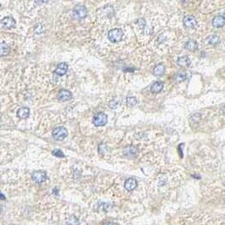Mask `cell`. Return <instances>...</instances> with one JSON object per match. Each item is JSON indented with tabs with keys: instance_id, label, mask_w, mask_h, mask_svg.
I'll list each match as a JSON object with an SVG mask.
<instances>
[{
	"instance_id": "obj_1",
	"label": "cell",
	"mask_w": 225,
	"mask_h": 225,
	"mask_svg": "<svg viewBox=\"0 0 225 225\" xmlns=\"http://www.w3.org/2000/svg\"><path fill=\"white\" fill-rule=\"evenodd\" d=\"M123 36L124 32L120 28L112 29L111 31H109V34H108L109 39L112 42H120L123 38Z\"/></svg>"
},
{
	"instance_id": "obj_2",
	"label": "cell",
	"mask_w": 225,
	"mask_h": 225,
	"mask_svg": "<svg viewBox=\"0 0 225 225\" xmlns=\"http://www.w3.org/2000/svg\"><path fill=\"white\" fill-rule=\"evenodd\" d=\"M87 15V10L86 8L83 5H77L74 8L73 10V17L75 20H83L84 18L86 17Z\"/></svg>"
},
{
	"instance_id": "obj_3",
	"label": "cell",
	"mask_w": 225,
	"mask_h": 225,
	"mask_svg": "<svg viewBox=\"0 0 225 225\" xmlns=\"http://www.w3.org/2000/svg\"><path fill=\"white\" fill-rule=\"evenodd\" d=\"M68 135V131L64 127H57L53 130V136L56 141H63Z\"/></svg>"
},
{
	"instance_id": "obj_4",
	"label": "cell",
	"mask_w": 225,
	"mask_h": 225,
	"mask_svg": "<svg viewBox=\"0 0 225 225\" xmlns=\"http://www.w3.org/2000/svg\"><path fill=\"white\" fill-rule=\"evenodd\" d=\"M108 121V117L104 112H98L97 113L95 116L93 117L92 122L95 124L96 126H103L105 125Z\"/></svg>"
},
{
	"instance_id": "obj_5",
	"label": "cell",
	"mask_w": 225,
	"mask_h": 225,
	"mask_svg": "<svg viewBox=\"0 0 225 225\" xmlns=\"http://www.w3.org/2000/svg\"><path fill=\"white\" fill-rule=\"evenodd\" d=\"M32 179L35 181L36 183L41 184L44 182L47 179V174L44 171L42 170H38V171H35L32 174Z\"/></svg>"
},
{
	"instance_id": "obj_6",
	"label": "cell",
	"mask_w": 225,
	"mask_h": 225,
	"mask_svg": "<svg viewBox=\"0 0 225 225\" xmlns=\"http://www.w3.org/2000/svg\"><path fill=\"white\" fill-rule=\"evenodd\" d=\"M183 22L185 26L189 29L195 28L197 24L196 18L192 16V15H186L185 17L184 18Z\"/></svg>"
},
{
	"instance_id": "obj_7",
	"label": "cell",
	"mask_w": 225,
	"mask_h": 225,
	"mask_svg": "<svg viewBox=\"0 0 225 225\" xmlns=\"http://www.w3.org/2000/svg\"><path fill=\"white\" fill-rule=\"evenodd\" d=\"M1 23L4 26V28H8V29H11L15 26V21L13 17H10V16H8V17H4L2 21H1Z\"/></svg>"
},
{
	"instance_id": "obj_8",
	"label": "cell",
	"mask_w": 225,
	"mask_h": 225,
	"mask_svg": "<svg viewBox=\"0 0 225 225\" xmlns=\"http://www.w3.org/2000/svg\"><path fill=\"white\" fill-rule=\"evenodd\" d=\"M72 98V94L70 91L68 90H62L60 91L59 95H58V99L61 102H67L70 101Z\"/></svg>"
},
{
	"instance_id": "obj_9",
	"label": "cell",
	"mask_w": 225,
	"mask_h": 225,
	"mask_svg": "<svg viewBox=\"0 0 225 225\" xmlns=\"http://www.w3.org/2000/svg\"><path fill=\"white\" fill-rule=\"evenodd\" d=\"M67 71H68V65L65 63H60L57 65L54 73L59 76H62L63 74H66Z\"/></svg>"
},
{
	"instance_id": "obj_10",
	"label": "cell",
	"mask_w": 225,
	"mask_h": 225,
	"mask_svg": "<svg viewBox=\"0 0 225 225\" xmlns=\"http://www.w3.org/2000/svg\"><path fill=\"white\" fill-rule=\"evenodd\" d=\"M137 186V181L136 179L134 178H130L125 181L124 183V188L126 189L128 191H131L134 189H135V187Z\"/></svg>"
},
{
	"instance_id": "obj_11",
	"label": "cell",
	"mask_w": 225,
	"mask_h": 225,
	"mask_svg": "<svg viewBox=\"0 0 225 225\" xmlns=\"http://www.w3.org/2000/svg\"><path fill=\"white\" fill-rule=\"evenodd\" d=\"M224 25V15L221 14V15H218L214 17L212 20V25L216 27V28H220Z\"/></svg>"
},
{
	"instance_id": "obj_12",
	"label": "cell",
	"mask_w": 225,
	"mask_h": 225,
	"mask_svg": "<svg viewBox=\"0 0 225 225\" xmlns=\"http://www.w3.org/2000/svg\"><path fill=\"white\" fill-rule=\"evenodd\" d=\"M29 114H30V109L28 108H26V107H22L21 109H18L17 111V115L19 118H21V119H26V118H28Z\"/></svg>"
},
{
	"instance_id": "obj_13",
	"label": "cell",
	"mask_w": 225,
	"mask_h": 225,
	"mask_svg": "<svg viewBox=\"0 0 225 225\" xmlns=\"http://www.w3.org/2000/svg\"><path fill=\"white\" fill-rule=\"evenodd\" d=\"M177 63L180 67L186 68V67H189L190 65V59L186 56L179 57L178 60H177Z\"/></svg>"
},
{
	"instance_id": "obj_14",
	"label": "cell",
	"mask_w": 225,
	"mask_h": 225,
	"mask_svg": "<svg viewBox=\"0 0 225 225\" xmlns=\"http://www.w3.org/2000/svg\"><path fill=\"white\" fill-rule=\"evenodd\" d=\"M162 88H163V83L162 81H156L151 85V91L153 93H158L162 91Z\"/></svg>"
},
{
	"instance_id": "obj_15",
	"label": "cell",
	"mask_w": 225,
	"mask_h": 225,
	"mask_svg": "<svg viewBox=\"0 0 225 225\" xmlns=\"http://www.w3.org/2000/svg\"><path fill=\"white\" fill-rule=\"evenodd\" d=\"M10 53V47L5 42H0V56H6Z\"/></svg>"
},
{
	"instance_id": "obj_16",
	"label": "cell",
	"mask_w": 225,
	"mask_h": 225,
	"mask_svg": "<svg viewBox=\"0 0 225 225\" xmlns=\"http://www.w3.org/2000/svg\"><path fill=\"white\" fill-rule=\"evenodd\" d=\"M153 74L156 75V76H160V75H162L165 72V66L163 64H158L157 66H155V68L153 69Z\"/></svg>"
},
{
	"instance_id": "obj_17",
	"label": "cell",
	"mask_w": 225,
	"mask_h": 225,
	"mask_svg": "<svg viewBox=\"0 0 225 225\" xmlns=\"http://www.w3.org/2000/svg\"><path fill=\"white\" fill-rule=\"evenodd\" d=\"M197 43L194 40H189L188 42L185 44V48L189 51H196L197 49Z\"/></svg>"
},
{
	"instance_id": "obj_18",
	"label": "cell",
	"mask_w": 225,
	"mask_h": 225,
	"mask_svg": "<svg viewBox=\"0 0 225 225\" xmlns=\"http://www.w3.org/2000/svg\"><path fill=\"white\" fill-rule=\"evenodd\" d=\"M138 149L134 146H129L124 149V154L127 156H135L137 153Z\"/></svg>"
},
{
	"instance_id": "obj_19",
	"label": "cell",
	"mask_w": 225,
	"mask_h": 225,
	"mask_svg": "<svg viewBox=\"0 0 225 225\" xmlns=\"http://www.w3.org/2000/svg\"><path fill=\"white\" fill-rule=\"evenodd\" d=\"M208 42L209 44H211L212 46H216L220 42V38L217 35H212L208 38Z\"/></svg>"
},
{
	"instance_id": "obj_20",
	"label": "cell",
	"mask_w": 225,
	"mask_h": 225,
	"mask_svg": "<svg viewBox=\"0 0 225 225\" xmlns=\"http://www.w3.org/2000/svg\"><path fill=\"white\" fill-rule=\"evenodd\" d=\"M126 103L129 107H133V106H135L137 103V100L134 97H129L126 99Z\"/></svg>"
},
{
	"instance_id": "obj_21",
	"label": "cell",
	"mask_w": 225,
	"mask_h": 225,
	"mask_svg": "<svg viewBox=\"0 0 225 225\" xmlns=\"http://www.w3.org/2000/svg\"><path fill=\"white\" fill-rule=\"evenodd\" d=\"M187 78V75L185 73H179L175 75V80L178 82H182Z\"/></svg>"
},
{
	"instance_id": "obj_22",
	"label": "cell",
	"mask_w": 225,
	"mask_h": 225,
	"mask_svg": "<svg viewBox=\"0 0 225 225\" xmlns=\"http://www.w3.org/2000/svg\"><path fill=\"white\" fill-rule=\"evenodd\" d=\"M53 155L57 158H64V154L60 149H54L53 151Z\"/></svg>"
},
{
	"instance_id": "obj_23",
	"label": "cell",
	"mask_w": 225,
	"mask_h": 225,
	"mask_svg": "<svg viewBox=\"0 0 225 225\" xmlns=\"http://www.w3.org/2000/svg\"><path fill=\"white\" fill-rule=\"evenodd\" d=\"M200 119V113H196V114H194L193 116L191 117V119H190V120H192V122L197 123V122H199Z\"/></svg>"
},
{
	"instance_id": "obj_24",
	"label": "cell",
	"mask_w": 225,
	"mask_h": 225,
	"mask_svg": "<svg viewBox=\"0 0 225 225\" xmlns=\"http://www.w3.org/2000/svg\"><path fill=\"white\" fill-rule=\"evenodd\" d=\"M118 104H119V102H118V101H112V102H110V107H111L112 109H115Z\"/></svg>"
},
{
	"instance_id": "obj_25",
	"label": "cell",
	"mask_w": 225,
	"mask_h": 225,
	"mask_svg": "<svg viewBox=\"0 0 225 225\" xmlns=\"http://www.w3.org/2000/svg\"><path fill=\"white\" fill-rule=\"evenodd\" d=\"M0 199H2V200H4V199H5V196H4L3 194L0 193Z\"/></svg>"
},
{
	"instance_id": "obj_26",
	"label": "cell",
	"mask_w": 225,
	"mask_h": 225,
	"mask_svg": "<svg viewBox=\"0 0 225 225\" xmlns=\"http://www.w3.org/2000/svg\"><path fill=\"white\" fill-rule=\"evenodd\" d=\"M106 225H119V224L116 223H107Z\"/></svg>"
}]
</instances>
